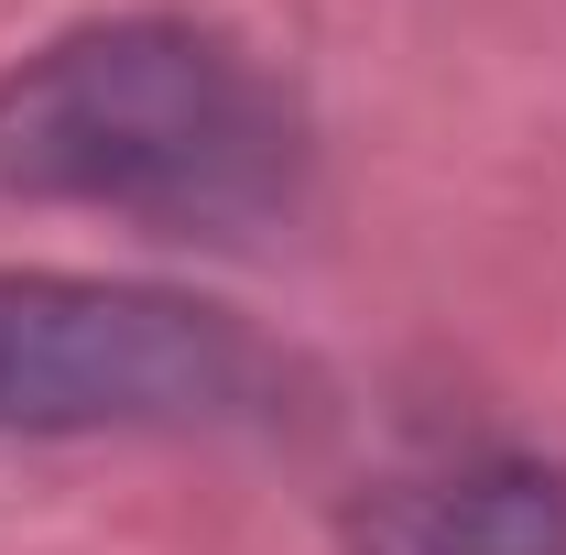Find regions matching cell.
<instances>
[{
  "label": "cell",
  "instance_id": "obj_1",
  "mask_svg": "<svg viewBox=\"0 0 566 555\" xmlns=\"http://www.w3.org/2000/svg\"><path fill=\"white\" fill-rule=\"evenodd\" d=\"M305 197V121L229 33L87 22L0 76V208H98L175 240H251Z\"/></svg>",
  "mask_w": 566,
  "mask_h": 555
},
{
  "label": "cell",
  "instance_id": "obj_2",
  "mask_svg": "<svg viewBox=\"0 0 566 555\" xmlns=\"http://www.w3.org/2000/svg\"><path fill=\"white\" fill-rule=\"evenodd\" d=\"M305 370L240 305L109 273H0V436H229L283 425Z\"/></svg>",
  "mask_w": 566,
  "mask_h": 555
},
{
  "label": "cell",
  "instance_id": "obj_3",
  "mask_svg": "<svg viewBox=\"0 0 566 555\" xmlns=\"http://www.w3.org/2000/svg\"><path fill=\"white\" fill-rule=\"evenodd\" d=\"M349 555H566V469L469 458L349 501Z\"/></svg>",
  "mask_w": 566,
  "mask_h": 555
}]
</instances>
